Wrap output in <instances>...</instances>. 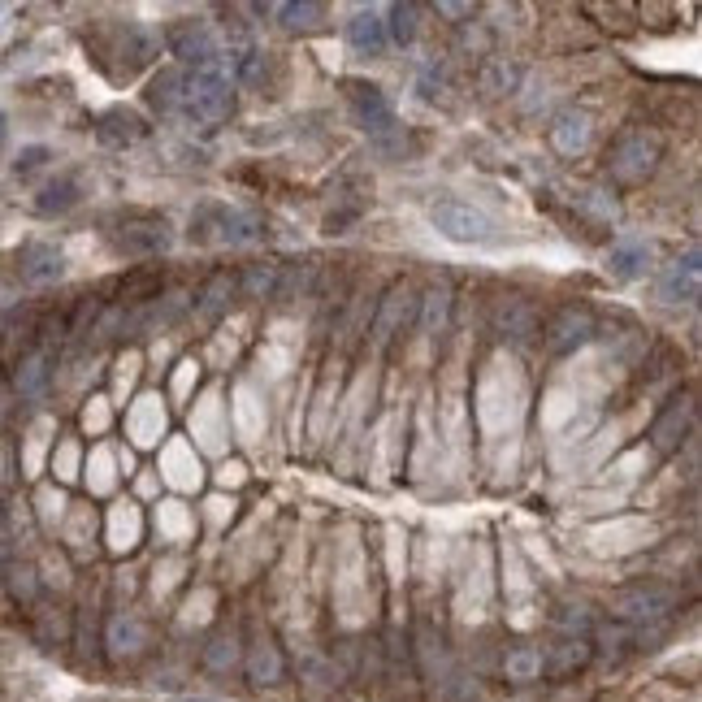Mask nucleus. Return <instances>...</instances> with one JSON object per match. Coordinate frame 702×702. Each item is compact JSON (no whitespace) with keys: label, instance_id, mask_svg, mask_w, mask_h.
Segmentation results:
<instances>
[{"label":"nucleus","instance_id":"1","mask_svg":"<svg viewBox=\"0 0 702 702\" xmlns=\"http://www.w3.org/2000/svg\"><path fill=\"white\" fill-rule=\"evenodd\" d=\"M234 109V83L221 70H187V91H182V122H195V126H217L226 122Z\"/></svg>","mask_w":702,"mask_h":702},{"label":"nucleus","instance_id":"2","mask_svg":"<svg viewBox=\"0 0 702 702\" xmlns=\"http://www.w3.org/2000/svg\"><path fill=\"white\" fill-rule=\"evenodd\" d=\"M265 234V221L247 208H230V204H204L191 217V243H226V247H243L256 243Z\"/></svg>","mask_w":702,"mask_h":702},{"label":"nucleus","instance_id":"3","mask_svg":"<svg viewBox=\"0 0 702 702\" xmlns=\"http://www.w3.org/2000/svg\"><path fill=\"white\" fill-rule=\"evenodd\" d=\"M429 221H434V230L451 243H490L494 234H499L490 213H481V208L468 200H455V195H442V200L429 204Z\"/></svg>","mask_w":702,"mask_h":702},{"label":"nucleus","instance_id":"4","mask_svg":"<svg viewBox=\"0 0 702 702\" xmlns=\"http://www.w3.org/2000/svg\"><path fill=\"white\" fill-rule=\"evenodd\" d=\"M347 104H351V113H356V122L373 135L377 148H382L386 156H395L403 130L395 122L390 100L382 96V87H373V83H347Z\"/></svg>","mask_w":702,"mask_h":702},{"label":"nucleus","instance_id":"5","mask_svg":"<svg viewBox=\"0 0 702 702\" xmlns=\"http://www.w3.org/2000/svg\"><path fill=\"white\" fill-rule=\"evenodd\" d=\"M659 156H663V139L655 135V130H629V135H620L616 143H611L607 174L616 182H646L650 174H655Z\"/></svg>","mask_w":702,"mask_h":702},{"label":"nucleus","instance_id":"6","mask_svg":"<svg viewBox=\"0 0 702 702\" xmlns=\"http://www.w3.org/2000/svg\"><path fill=\"white\" fill-rule=\"evenodd\" d=\"M169 52L182 61V70H221V44L208 31V22H174L169 26Z\"/></svg>","mask_w":702,"mask_h":702},{"label":"nucleus","instance_id":"7","mask_svg":"<svg viewBox=\"0 0 702 702\" xmlns=\"http://www.w3.org/2000/svg\"><path fill=\"white\" fill-rule=\"evenodd\" d=\"M676 607V594L668 585H624L620 594H611V616L624 620V624H650V620H663L668 611Z\"/></svg>","mask_w":702,"mask_h":702},{"label":"nucleus","instance_id":"8","mask_svg":"<svg viewBox=\"0 0 702 702\" xmlns=\"http://www.w3.org/2000/svg\"><path fill=\"white\" fill-rule=\"evenodd\" d=\"M113 243L126 256H161L174 243V234H169V221L156 213H126L113 230Z\"/></svg>","mask_w":702,"mask_h":702},{"label":"nucleus","instance_id":"9","mask_svg":"<svg viewBox=\"0 0 702 702\" xmlns=\"http://www.w3.org/2000/svg\"><path fill=\"white\" fill-rule=\"evenodd\" d=\"M594 334H598L594 312L585 308V304H564L551 321H546L542 343H546V351H551V356H568V351H577L581 343H590Z\"/></svg>","mask_w":702,"mask_h":702},{"label":"nucleus","instance_id":"10","mask_svg":"<svg viewBox=\"0 0 702 702\" xmlns=\"http://www.w3.org/2000/svg\"><path fill=\"white\" fill-rule=\"evenodd\" d=\"M694 395L689 390H681V395L668 399V408H663L655 421H650V447H655L659 455H672L681 451V442L689 438V429H694Z\"/></svg>","mask_w":702,"mask_h":702},{"label":"nucleus","instance_id":"11","mask_svg":"<svg viewBox=\"0 0 702 702\" xmlns=\"http://www.w3.org/2000/svg\"><path fill=\"white\" fill-rule=\"evenodd\" d=\"M698 286H702V265H698V252H685L681 260H672L668 269L659 273L655 282V295L663 304H694L698 299Z\"/></svg>","mask_w":702,"mask_h":702},{"label":"nucleus","instance_id":"12","mask_svg":"<svg viewBox=\"0 0 702 702\" xmlns=\"http://www.w3.org/2000/svg\"><path fill=\"white\" fill-rule=\"evenodd\" d=\"M65 273V256L52 243H26L18 252V278L26 286H52Z\"/></svg>","mask_w":702,"mask_h":702},{"label":"nucleus","instance_id":"13","mask_svg":"<svg viewBox=\"0 0 702 702\" xmlns=\"http://www.w3.org/2000/svg\"><path fill=\"white\" fill-rule=\"evenodd\" d=\"M143 117L135 109H126V104H113V109H104L96 117V139L104 148H130V143L143 139Z\"/></svg>","mask_w":702,"mask_h":702},{"label":"nucleus","instance_id":"14","mask_svg":"<svg viewBox=\"0 0 702 702\" xmlns=\"http://www.w3.org/2000/svg\"><path fill=\"white\" fill-rule=\"evenodd\" d=\"M590 135H594V122L585 109H564L551 122V148L559 156H581L590 148Z\"/></svg>","mask_w":702,"mask_h":702},{"label":"nucleus","instance_id":"15","mask_svg":"<svg viewBox=\"0 0 702 702\" xmlns=\"http://www.w3.org/2000/svg\"><path fill=\"white\" fill-rule=\"evenodd\" d=\"M494 334L507 338V343H529V338L538 334V312H533L525 299L507 295V299H499V308H494Z\"/></svg>","mask_w":702,"mask_h":702},{"label":"nucleus","instance_id":"16","mask_svg":"<svg viewBox=\"0 0 702 702\" xmlns=\"http://www.w3.org/2000/svg\"><path fill=\"white\" fill-rule=\"evenodd\" d=\"M603 269H607L611 282H633V278H642V273L650 269V243H646V239H620V243H611Z\"/></svg>","mask_w":702,"mask_h":702},{"label":"nucleus","instance_id":"17","mask_svg":"<svg viewBox=\"0 0 702 702\" xmlns=\"http://www.w3.org/2000/svg\"><path fill=\"white\" fill-rule=\"evenodd\" d=\"M412 308H416V299H412V291L408 286H395L386 299H382V308H377V317H373V347H386L390 338L399 334V325L412 317Z\"/></svg>","mask_w":702,"mask_h":702},{"label":"nucleus","instance_id":"18","mask_svg":"<svg viewBox=\"0 0 702 702\" xmlns=\"http://www.w3.org/2000/svg\"><path fill=\"white\" fill-rule=\"evenodd\" d=\"M182 91H187V70H182V65H165V70L148 83V104L161 117H178L182 113Z\"/></svg>","mask_w":702,"mask_h":702},{"label":"nucleus","instance_id":"19","mask_svg":"<svg viewBox=\"0 0 702 702\" xmlns=\"http://www.w3.org/2000/svg\"><path fill=\"white\" fill-rule=\"evenodd\" d=\"M78 200H83V182H78L74 174H57L52 182H44V187L35 191V213L61 217V213H70Z\"/></svg>","mask_w":702,"mask_h":702},{"label":"nucleus","instance_id":"20","mask_svg":"<svg viewBox=\"0 0 702 702\" xmlns=\"http://www.w3.org/2000/svg\"><path fill=\"white\" fill-rule=\"evenodd\" d=\"M234 291H239V278H234V273H213V278L204 282V291L195 295V317H200V321H217L221 312L230 308Z\"/></svg>","mask_w":702,"mask_h":702},{"label":"nucleus","instance_id":"21","mask_svg":"<svg viewBox=\"0 0 702 702\" xmlns=\"http://www.w3.org/2000/svg\"><path fill=\"white\" fill-rule=\"evenodd\" d=\"M347 39L356 52H369V57H377V52L386 48V18L377 9H360L356 18L347 22Z\"/></svg>","mask_w":702,"mask_h":702},{"label":"nucleus","instance_id":"22","mask_svg":"<svg viewBox=\"0 0 702 702\" xmlns=\"http://www.w3.org/2000/svg\"><path fill=\"white\" fill-rule=\"evenodd\" d=\"M590 659V642L577 633H568V637H559L555 646H546V655H542V668L551 672V676H568L572 668H581V663Z\"/></svg>","mask_w":702,"mask_h":702},{"label":"nucleus","instance_id":"23","mask_svg":"<svg viewBox=\"0 0 702 702\" xmlns=\"http://www.w3.org/2000/svg\"><path fill=\"white\" fill-rule=\"evenodd\" d=\"M278 22L291 35H308L325 22V5H317V0H291V5H278Z\"/></svg>","mask_w":702,"mask_h":702},{"label":"nucleus","instance_id":"24","mask_svg":"<svg viewBox=\"0 0 702 702\" xmlns=\"http://www.w3.org/2000/svg\"><path fill=\"white\" fill-rule=\"evenodd\" d=\"M247 672H252L256 685H278L282 681V655H278V646H273L269 637H260V642L252 646V655H247Z\"/></svg>","mask_w":702,"mask_h":702},{"label":"nucleus","instance_id":"25","mask_svg":"<svg viewBox=\"0 0 702 702\" xmlns=\"http://www.w3.org/2000/svg\"><path fill=\"white\" fill-rule=\"evenodd\" d=\"M239 291L247 299H269L273 291H278V265H252L239 278Z\"/></svg>","mask_w":702,"mask_h":702},{"label":"nucleus","instance_id":"26","mask_svg":"<svg viewBox=\"0 0 702 702\" xmlns=\"http://www.w3.org/2000/svg\"><path fill=\"white\" fill-rule=\"evenodd\" d=\"M416 5H395L390 9V22H386V39H395L399 48H408L412 39H416Z\"/></svg>","mask_w":702,"mask_h":702},{"label":"nucleus","instance_id":"27","mask_svg":"<svg viewBox=\"0 0 702 702\" xmlns=\"http://www.w3.org/2000/svg\"><path fill=\"white\" fill-rule=\"evenodd\" d=\"M507 676L512 681H529V676H538L542 672V650H533V646H516L512 655H507Z\"/></svg>","mask_w":702,"mask_h":702},{"label":"nucleus","instance_id":"28","mask_svg":"<svg viewBox=\"0 0 702 702\" xmlns=\"http://www.w3.org/2000/svg\"><path fill=\"white\" fill-rule=\"evenodd\" d=\"M44 382H48V356H31L18 369V390H22V395H39Z\"/></svg>","mask_w":702,"mask_h":702},{"label":"nucleus","instance_id":"29","mask_svg":"<svg viewBox=\"0 0 702 702\" xmlns=\"http://www.w3.org/2000/svg\"><path fill=\"white\" fill-rule=\"evenodd\" d=\"M234 70H239L243 83H260V78H265V52L243 44L239 52H234Z\"/></svg>","mask_w":702,"mask_h":702},{"label":"nucleus","instance_id":"30","mask_svg":"<svg viewBox=\"0 0 702 702\" xmlns=\"http://www.w3.org/2000/svg\"><path fill=\"white\" fill-rule=\"evenodd\" d=\"M577 204L585 208V213H594L598 221H616V217H620V204L611 200L607 191H581V195H577Z\"/></svg>","mask_w":702,"mask_h":702},{"label":"nucleus","instance_id":"31","mask_svg":"<svg viewBox=\"0 0 702 702\" xmlns=\"http://www.w3.org/2000/svg\"><path fill=\"white\" fill-rule=\"evenodd\" d=\"M234 659H239V646H234L230 633H221L217 642L208 646V668H213V672H226V668H234Z\"/></svg>","mask_w":702,"mask_h":702},{"label":"nucleus","instance_id":"32","mask_svg":"<svg viewBox=\"0 0 702 702\" xmlns=\"http://www.w3.org/2000/svg\"><path fill=\"white\" fill-rule=\"evenodd\" d=\"M429 308H425V330H438L442 317H447V286H438V291H429Z\"/></svg>","mask_w":702,"mask_h":702},{"label":"nucleus","instance_id":"33","mask_svg":"<svg viewBox=\"0 0 702 702\" xmlns=\"http://www.w3.org/2000/svg\"><path fill=\"white\" fill-rule=\"evenodd\" d=\"M39 165H48V148H26L18 156V174H31V169H39Z\"/></svg>","mask_w":702,"mask_h":702},{"label":"nucleus","instance_id":"34","mask_svg":"<svg viewBox=\"0 0 702 702\" xmlns=\"http://www.w3.org/2000/svg\"><path fill=\"white\" fill-rule=\"evenodd\" d=\"M442 13H447V18H468V13H473V5H438Z\"/></svg>","mask_w":702,"mask_h":702},{"label":"nucleus","instance_id":"35","mask_svg":"<svg viewBox=\"0 0 702 702\" xmlns=\"http://www.w3.org/2000/svg\"><path fill=\"white\" fill-rule=\"evenodd\" d=\"M5 139H9V117L0 113V152H5Z\"/></svg>","mask_w":702,"mask_h":702},{"label":"nucleus","instance_id":"36","mask_svg":"<svg viewBox=\"0 0 702 702\" xmlns=\"http://www.w3.org/2000/svg\"><path fill=\"white\" fill-rule=\"evenodd\" d=\"M0 559H5V529H0Z\"/></svg>","mask_w":702,"mask_h":702},{"label":"nucleus","instance_id":"37","mask_svg":"<svg viewBox=\"0 0 702 702\" xmlns=\"http://www.w3.org/2000/svg\"><path fill=\"white\" fill-rule=\"evenodd\" d=\"M182 702H213V698H182Z\"/></svg>","mask_w":702,"mask_h":702}]
</instances>
